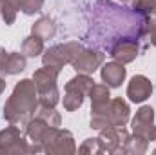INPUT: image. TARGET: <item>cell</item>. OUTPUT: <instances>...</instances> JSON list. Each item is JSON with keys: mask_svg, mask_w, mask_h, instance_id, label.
Listing matches in <instances>:
<instances>
[{"mask_svg": "<svg viewBox=\"0 0 156 155\" xmlns=\"http://www.w3.org/2000/svg\"><path fill=\"white\" fill-rule=\"evenodd\" d=\"M38 104L40 100L35 80L33 78H22L15 86L11 97L4 104V119L13 126L26 130L27 122L35 117Z\"/></svg>", "mask_w": 156, "mask_h": 155, "instance_id": "6da1fadb", "label": "cell"}, {"mask_svg": "<svg viewBox=\"0 0 156 155\" xmlns=\"http://www.w3.org/2000/svg\"><path fill=\"white\" fill-rule=\"evenodd\" d=\"M4 89H5V78H4V75H0V95L4 93Z\"/></svg>", "mask_w": 156, "mask_h": 155, "instance_id": "4316f807", "label": "cell"}, {"mask_svg": "<svg viewBox=\"0 0 156 155\" xmlns=\"http://www.w3.org/2000/svg\"><path fill=\"white\" fill-rule=\"evenodd\" d=\"M151 142H156V126H153L151 128V131H149V137H147Z\"/></svg>", "mask_w": 156, "mask_h": 155, "instance_id": "d4e9b609", "label": "cell"}, {"mask_svg": "<svg viewBox=\"0 0 156 155\" xmlns=\"http://www.w3.org/2000/svg\"><path fill=\"white\" fill-rule=\"evenodd\" d=\"M0 153H35L33 146L22 139L20 130L16 126H7L0 131Z\"/></svg>", "mask_w": 156, "mask_h": 155, "instance_id": "8992f818", "label": "cell"}, {"mask_svg": "<svg viewBox=\"0 0 156 155\" xmlns=\"http://www.w3.org/2000/svg\"><path fill=\"white\" fill-rule=\"evenodd\" d=\"M133 9L144 20V37L156 29V0H134Z\"/></svg>", "mask_w": 156, "mask_h": 155, "instance_id": "4fadbf2b", "label": "cell"}, {"mask_svg": "<svg viewBox=\"0 0 156 155\" xmlns=\"http://www.w3.org/2000/svg\"><path fill=\"white\" fill-rule=\"evenodd\" d=\"M122 2H131V0H122Z\"/></svg>", "mask_w": 156, "mask_h": 155, "instance_id": "f1b7e54d", "label": "cell"}, {"mask_svg": "<svg viewBox=\"0 0 156 155\" xmlns=\"http://www.w3.org/2000/svg\"><path fill=\"white\" fill-rule=\"evenodd\" d=\"M100 75H102V80H104L109 88H120L122 82L127 77V70L123 68L122 62L113 60V62H107V64L102 66Z\"/></svg>", "mask_w": 156, "mask_h": 155, "instance_id": "9a60e30c", "label": "cell"}, {"mask_svg": "<svg viewBox=\"0 0 156 155\" xmlns=\"http://www.w3.org/2000/svg\"><path fill=\"white\" fill-rule=\"evenodd\" d=\"M58 73L53 68H40L33 73V80L37 86V93H38V100L40 104L45 106H56L60 102V89H58Z\"/></svg>", "mask_w": 156, "mask_h": 155, "instance_id": "7a4b0ae2", "label": "cell"}, {"mask_svg": "<svg viewBox=\"0 0 156 155\" xmlns=\"http://www.w3.org/2000/svg\"><path fill=\"white\" fill-rule=\"evenodd\" d=\"M27 57L24 53H11L0 47V75H18L26 70Z\"/></svg>", "mask_w": 156, "mask_h": 155, "instance_id": "30bf717a", "label": "cell"}, {"mask_svg": "<svg viewBox=\"0 0 156 155\" xmlns=\"http://www.w3.org/2000/svg\"><path fill=\"white\" fill-rule=\"evenodd\" d=\"M98 144L102 153H116L120 148V128L115 126L102 128L98 135Z\"/></svg>", "mask_w": 156, "mask_h": 155, "instance_id": "e0dca14e", "label": "cell"}, {"mask_svg": "<svg viewBox=\"0 0 156 155\" xmlns=\"http://www.w3.org/2000/svg\"><path fill=\"white\" fill-rule=\"evenodd\" d=\"M44 152L45 153H56V155H71L76 152L75 137L69 130H60V128H51L49 135L44 142Z\"/></svg>", "mask_w": 156, "mask_h": 155, "instance_id": "5b68a950", "label": "cell"}, {"mask_svg": "<svg viewBox=\"0 0 156 155\" xmlns=\"http://www.w3.org/2000/svg\"><path fill=\"white\" fill-rule=\"evenodd\" d=\"M94 80L91 75H83L78 73L76 77L69 78V82L64 88V108L66 112H75L78 108H82L85 97L89 95V89L93 88Z\"/></svg>", "mask_w": 156, "mask_h": 155, "instance_id": "3957f363", "label": "cell"}, {"mask_svg": "<svg viewBox=\"0 0 156 155\" xmlns=\"http://www.w3.org/2000/svg\"><path fill=\"white\" fill-rule=\"evenodd\" d=\"M51 128H55V126H49L45 120H42L38 117H33V119L27 122V126H26V135H27V139L31 141V146H33L35 153L44 152V142H45V139H47Z\"/></svg>", "mask_w": 156, "mask_h": 155, "instance_id": "9c48e42d", "label": "cell"}, {"mask_svg": "<svg viewBox=\"0 0 156 155\" xmlns=\"http://www.w3.org/2000/svg\"><path fill=\"white\" fill-rule=\"evenodd\" d=\"M129 117H131V110H129V104L123 100V99H111L109 102V108H107V119H109V126H115V128H123L127 122H129Z\"/></svg>", "mask_w": 156, "mask_h": 155, "instance_id": "5bb4252c", "label": "cell"}, {"mask_svg": "<svg viewBox=\"0 0 156 155\" xmlns=\"http://www.w3.org/2000/svg\"><path fill=\"white\" fill-rule=\"evenodd\" d=\"M149 40H151V44H153V46L156 47V29H154V31H151V33H149Z\"/></svg>", "mask_w": 156, "mask_h": 155, "instance_id": "484cf974", "label": "cell"}, {"mask_svg": "<svg viewBox=\"0 0 156 155\" xmlns=\"http://www.w3.org/2000/svg\"><path fill=\"white\" fill-rule=\"evenodd\" d=\"M140 53V44H138V37H120L109 46V55L122 64H129L133 62Z\"/></svg>", "mask_w": 156, "mask_h": 155, "instance_id": "52a82bcc", "label": "cell"}, {"mask_svg": "<svg viewBox=\"0 0 156 155\" xmlns=\"http://www.w3.org/2000/svg\"><path fill=\"white\" fill-rule=\"evenodd\" d=\"M153 126H154V108H153V106H142V108L136 112V115L133 117V120H131L133 133H136V135L147 139ZM147 141H149V139H147Z\"/></svg>", "mask_w": 156, "mask_h": 155, "instance_id": "7c38bea8", "label": "cell"}, {"mask_svg": "<svg viewBox=\"0 0 156 155\" xmlns=\"http://www.w3.org/2000/svg\"><path fill=\"white\" fill-rule=\"evenodd\" d=\"M44 7V0H20L18 9L24 15H35Z\"/></svg>", "mask_w": 156, "mask_h": 155, "instance_id": "603a6c76", "label": "cell"}, {"mask_svg": "<svg viewBox=\"0 0 156 155\" xmlns=\"http://www.w3.org/2000/svg\"><path fill=\"white\" fill-rule=\"evenodd\" d=\"M0 2H2V9H0V13H2V18H4V22H5L7 26L15 24V20H16V13H18V4H20V0H0Z\"/></svg>", "mask_w": 156, "mask_h": 155, "instance_id": "44dd1931", "label": "cell"}, {"mask_svg": "<svg viewBox=\"0 0 156 155\" xmlns=\"http://www.w3.org/2000/svg\"><path fill=\"white\" fill-rule=\"evenodd\" d=\"M20 51H22L27 59H35V57H38V55L44 53V40L31 33L29 37H26V39H24Z\"/></svg>", "mask_w": 156, "mask_h": 155, "instance_id": "d6986e66", "label": "cell"}, {"mask_svg": "<svg viewBox=\"0 0 156 155\" xmlns=\"http://www.w3.org/2000/svg\"><path fill=\"white\" fill-rule=\"evenodd\" d=\"M35 117H38V119H42V120H45L49 126H55V128H58L60 122H62V117H60V113L55 110V106L38 104V108H37V112H35Z\"/></svg>", "mask_w": 156, "mask_h": 155, "instance_id": "ffe728a7", "label": "cell"}, {"mask_svg": "<svg viewBox=\"0 0 156 155\" xmlns=\"http://www.w3.org/2000/svg\"><path fill=\"white\" fill-rule=\"evenodd\" d=\"M147 146H149V141L145 137H140V135H131L129 137V142H127V153L131 155H142L147 152Z\"/></svg>", "mask_w": 156, "mask_h": 155, "instance_id": "7402d4cb", "label": "cell"}, {"mask_svg": "<svg viewBox=\"0 0 156 155\" xmlns=\"http://www.w3.org/2000/svg\"><path fill=\"white\" fill-rule=\"evenodd\" d=\"M104 59L105 55L98 49H93V47H82L80 53L75 57V60L71 62L73 64V70L76 73H83V75H93L102 64H104Z\"/></svg>", "mask_w": 156, "mask_h": 155, "instance_id": "ba28073f", "label": "cell"}, {"mask_svg": "<svg viewBox=\"0 0 156 155\" xmlns=\"http://www.w3.org/2000/svg\"><path fill=\"white\" fill-rule=\"evenodd\" d=\"M153 93V82L145 75H134L127 84V97L131 102H145Z\"/></svg>", "mask_w": 156, "mask_h": 155, "instance_id": "8fae6325", "label": "cell"}, {"mask_svg": "<svg viewBox=\"0 0 156 155\" xmlns=\"http://www.w3.org/2000/svg\"><path fill=\"white\" fill-rule=\"evenodd\" d=\"M78 152L80 153H102V150H100V144H98V137L96 139H85L83 142H82V146L78 148Z\"/></svg>", "mask_w": 156, "mask_h": 155, "instance_id": "cb8c5ba5", "label": "cell"}, {"mask_svg": "<svg viewBox=\"0 0 156 155\" xmlns=\"http://www.w3.org/2000/svg\"><path fill=\"white\" fill-rule=\"evenodd\" d=\"M31 33L37 35V37H40L42 40H49L56 35V24H55V20L49 18V17H42V18H38V20L33 24Z\"/></svg>", "mask_w": 156, "mask_h": 155, "instance_id": "ac0fdd59", "label": "cell"}, {"mask_svg": "<svg viewBox=\"0 0 156 155\" xmlns=\"http://www.w3.org/2000/svg\"><path fill=\"white\" fill-rule=\"evenodd\" d=\"M89 99H91V113L105 112L109 102H111V91L107 84H93L89 89Z\"/></svg>", "mask_w": 156, "mask_h": 155, "instance_id": "2e32d148", "label": "cell"}, {"mask_svg": "<svg viewBox=\"0 0 156 155\" xmlns=\"http://www.w3.org/2000/svg\"><path fill=\"white\" fill-rule=\"evenodd\" d=\"M82 47H83V46H82L78 40H71V42H66V44L53 46V47H49V49L44 53L42 62H44V66L60 71L66 64H71V62L75 60V57L80 53Z\"/></svg>", "mask_w": 156, "mask_h": 155, "instance_id": "277c9868", "label": "cell"}, {"mask_svg": "<svg viewBox=\"0 0 156 155\" xmlns=\"http://www.w3.org/2000/svg\"><path fill=\"white\" fill-rule=\"evenodd\" d=\"M0 9H2V2H0ZM0 15H2V13H0Z\"/></svg>", "mask_w": 156, "mask_h": 155, "instance_id": "83f0119b", "label": "cell"}, {"mask_svg": "<svg viewBox=\"0 0 156 155\" xmlns=\"http://www.w3.org/2000/svg\"><path fill=\"white\" fill-rule=\"evenodd\" d=\"M154 153H156V150H154Z\"/></svg>", "mask_w": 156, "mask_h": 155, "instance_id": "f546056e", "label": "cell"}]
</instances>
